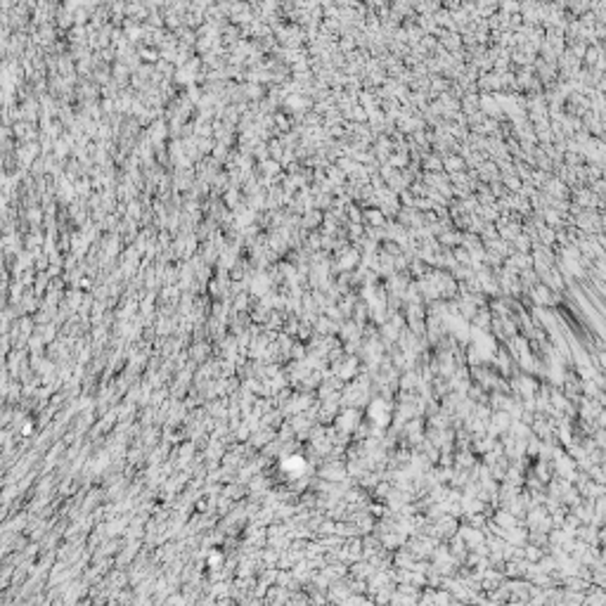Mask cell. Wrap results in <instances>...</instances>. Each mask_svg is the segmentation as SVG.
<instances>
[{
    "label": "cell",
    "instance_id": "obj_1",
    "mask_svg": "<svg viewBox=\"0 0 606 606\" xmlns=\"http://www.w3.org/2000/svg\"><path fill=\"white\" fill-rule=\"evenodd\" d=\"M372 419L379 422V424L386 422V405H384V403H374V405H372Z\"/></svg>",
    "mask_w": 606,
    "mask_h": 606
}]
</instances>
